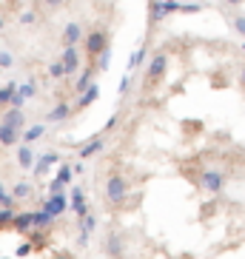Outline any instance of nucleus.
Returning a JSON list of instances; mask_svg holds the SVG:
<instances>
[{
	"label": "nucleus",
	"instance_id": "obj_24",
	"mask_svg": "<svg viewBox=\"0 0 245 259\" xmlns=\"http://www.w3.org/2000/svg\"><path fill=\"white\" fill-rule=\"evenodd\" d=\"M77 225H80V231H86V234H94V228H97V217L89 211L86 217H80V222H77Z\"/></svg>",
	"mask_w": 245,
	"mask_h": 259
},
{
	"label": "nucleus",
	"instance_id": "obj_27",
	"mask_svg": "<svg viewBox=\"0 0 245 259\" xmlns=\"http://www.w3.org/2000/svg\"><path fill=\"white\" fill-rule=\"evenodd\" d=\"M12 194H15V199H29L31 197V185L29 183H17L15 188H12Z\"/></svg>",
	"mask_w": 245,
	"mask_h": 259
},
{
	"label": "nucleus",
	"instance_id": "obj_1",
	"mask_svg": "<svg viewBox=\"0 0 245 259\" xmlns=\"http://www.w3.org/2000/svg\"><path fill=\"white\" fill-rule=\"evenodd\" d=\"M126 199H129V183H126V177H123L120 171H111V174L106 177V202L120 208Z\"/></svg>",
	"mask_w": 245,
	"mask_h": 259
},
{
	"label": "nucleus",
	"instance_id": "obj_30",
	"mask_svg": "<svg viewBox=\"0 0 245 259\" xmlns=\"http://www.w3.org/2000/svg\"><path fill=\"white\" fill-rule=\"evenodd\" d=\"M177 12L180 15H197V12H202V3H180Z\"/></svg>",
	"mask_w": 245,
	"mask_h": 259
},
{
	"label": "nucleus",
	"instance_id": "obj_32",
	"mask_svg": "<svg viewBox=\"0 0 245 259\" xmlns=\"http://www.w3.org/2000/svg\"><path fill=\"white\" fill-rule=\"evenodd\" d=\"M231 26H234V31H237L239 37H245V15H234L231 17Z\"/></svg>",
	"mask_w": 245,
	"mask_h": 259
},
{
	"label": "nucleus",
	"instance_id": "obj_41",
	"mask_svg": "<svg viewBox=\"0 0 245 259\" xmlns=\"http://www.w3.org/2000/svg\"><path fill=\"white\" fill-rule=\"evenodd\" d=\"M63 188H66V185L57 183V180H52V183H49V194H54V191H63Z\"/></svg>",
	"mask_w": 245,
	"mask_h": 259
},
{
	"label": "nucleus",
	"instance_id": "obj_7",
	"mask_svg": "<svg viewBox=\"0 0 245 259\" xmlns=\"http://www.w3.org/2000/svg\"><path fill=\"white\" fill-rule=\"evenodd\" d=\"M43 208L52 213L54 220H57L60 213H66L69 211V197H66V191H54V194H49V197L43 199Z\"/></svg>",
	"mask_w": 245,
	"mask_h": 259
},
{
	"label": "nucleus",
	"instance_id": "obj_10",
	"mask_svg": "<svg viewBox=\"0 0 245 259\" xmlns=\"http://www.w3.org/2000/svg\"><path fill=\"white\" fill-rule=\"evenodd\" d=\"M83 26L80 23H66V29H63V46H80L83 43Z\"/></svg>",
	"mask_w": 245,
	"mask_h": 259
},
{
	"label": "nucleus",
	"instance_id": "obj_42",
	"mask_svg": "<svg viewBox=\"0 0 245 259\" xmlns=\"http://www.w3.org/2000/svg\"><path fill=\"white\" fill-rule=\"evenodd\" d=\"M43 3H46L49 9H57V6H63V3H66V0H43Z\"/></svg>",
	"mask_w": 245,
	"mask_h": 259
},
{
	"label": "nucleus",
	"instance_id": "obj_39",
	"mask_svg": "<svg viewBox=\"0 0 245 259\" xmlns=\"http://www.w3.org/2000/svg\"><path fill=\"white\" fill-rule=\"evenodd\" d=\"M89 236H92V234H86V231H80V236H77V245H80V248H86V245H89Z\"/></svg>",
	"mask_w": 245,
	"mask_h": 259
},
{
	"label": "nucleus",
	"instance_id": "obj_22",
	"mask_svg": "<svg viewBox=\"0 0 245 259\" xmlns=\"http://www.w3.org/2000/svg\"><path fill=\"white\" fill-rule=\"evenodd\" d=\"M15 92H17V83L0 85V108H9V103H12V97H15Z\"/></svg>",
	"mask_w": 245,
	"mask_h": 259
},
{
	"label": "nucleus",
	"instance_id": "obj_47",
	"mask_svg": "<svg viewBox=\"0 0 245 259\" xmlns=\"http://www.w3.org/2000/svg\"><path fill=\"white\" fill-rule=\"evenodd\" d=\"M3 191H6V188H3V183H0V194H3Z\"/></svg>",
	"mask_w": 245,
	"mask_h": 259
},
{
	"label": "nucleus",
	"instance_id": "obj_20",
	"mask_svg": "<svg viewBox=\"0 0 245 259\" xmlns=\"http://www.w3.org/2000/svg\"><path fill=\"white\" fill-rule=\"evenodd\" d=\"M148 15H151V23H160V20H166V17H169V12H166V3H162V0H151V3H148Z\"/></svg>",
	"mask_w": 245,
	"mask_h": 259
},
{
	"label": "nucleus",
	"instance_id": "obj_43",
	"mask_svg": "<svg viewBox=\"0 0 245 259\" xmlns=\"http://www.w3.org/2000/svg\"><path fill=\"white\" fill-rule=\"evenodd\" d=\"M222 3H225V6H242L245 0H222Z\"/></svg>",
	"mask_w": 245,
	"mask_h": 259
},
{
	"label": "nucleus",
	"instance_id": "obj_29",
	"mask_svg": "<svg viewBox=\"0 0 245 259\" xmlns=\"http://www.w3.org/2000/svg\"><path fill=\"white\" fill-rule=\"evenodd\" d=\"M49 77H52V80H63V77H66V69H63L60 60L49 63Z\"/></svg>",
	"mask_w": 245,
	"mask_h": 259
},
{
	"label": "nucleus",
	"instance_id": "obj_38",
	"mask_svg": "<svg viewBox=\"0 0 245 259\" xmlns=\"http://www.w3.org/2000/svg\"><path fill=\"white\" fill-rule=\"evenodd\" d=\"M29 253H31V242H23L17 248V256H29Z\"/></svg>",
	"mask_w": 245,
	"mask_h": 259
},
{
	"label": "nucleus",
	"instance_id": "obj_31",
	"mask_svg": "<svg viewBox=\"0 0 245 259\" xmlns=\"http://www.w3.org/2000/svg\"><path fill=\"white\" fill-rule=\"evenodd\" d=\"M12 220H15V208H0V228L12 225Z\"/></svg>",
	"mask_w": 245,
	"mask_h": 259
},
{
	"label": "nucleus",
	"instance_id": "obj_11",
	"mask_svg": "<svg viewBox=\"0 0 245 259\" xmlns=\"http://www.w3.org/2000/svg\"><path fill=\"white\" fill-rule=\"evenodd\" d=\"M69 208L77 213V220L89 213V202H86V194L83 188H71V197H69Z\"/></svg>",
	"mask_w": 245,
	"mask_h": 259
},
{
	"label": "nucleus",
	"instance_id": "obj_19",
	"mask_svg": "<svg viewBox=\"0 0 245 259\" xmlns=\"http://www.w3.org/2000/svg\"><path fill=\"white\" fill-rule=\"evenodd\" d=\"M43 134H46V125H43V122H34V125H29L26 131H20V140L31 145V143H37Z\"/></svg>",
	"mask_w": 245,
	"mask_h": 259
},
{
	"label": "nucleus",
	"instance_id": "obj_15",
	"mask_svg": "<svg viewBox=\"0 0 245 259\" xmlns=\"http://www.w3.org/2000/svg\"><path fill=\"white\" fill-rule=\"evenodd\" d=\"M97 97H100V85H97V83H92L83 94H77V106H74V111H83V108H89Z\"/></svg>",
	"mask_w": 245,
	"mask_h": 259
},
{
	"label": "nucleus",
	"instance_id": "obj_16",
	"mask_svg": "<svg viewBox=\"0 0 245 259\" xmlns=\"http://www.w3.org/2000/svg\"><path fill=\"white\" fill-rule=\"evenodd\" d=\"M34 160H37V154H34V148H31L29 143H23L20 148H17V165L26 168V171H31V165H34Z\"/></svg>",
	"mask_w": 245,
	"mask_h": 259
},
{
	"label": "nucleus",
	"instance_id": "obj_13",
	"mask_svg": "<svg viewBox=\"0 0 245 259\" xmlns=\"http://www.w3.org/2000/svg\"><path fill=\"white\" fill-rule=\"evenodd\" d=\"M103 148H106V140H103V137H92L86 145H80L77 157H80V160H89V157H97Z\"/></svg>",
	"mask_w": 245,
	"mask_h": 259
},
{
	"label": "nucleus",
	"instance_id": "obj_48",
	"mask_svg": "<svg viewBox=\"0 0 245 259\" xmlns=\"http://www.w3.org/2000/svg\"><path fill=\"white\" fill-rule=\"evenodd\" d=\"M162 3H174V0H162Z\"/></svg>",
	"mask_w": 245,
	"mask_h": 259
},
{
	"label": "nucleus",
	"instance_id": "obj_3",
	"mask_svg": "<svg viewBox=\"0 0 245 259\" xmlns=\"http://www.w3.org/2000/svg\"><path fill=\"white\" fill-rule=\"evenodd\" d=\"M106 46H111V43H108V31L106 29H94V31H89V34H83V52H86L89 60H94V57H97Z\"/></svg>",
	"mask_w": 245,
	"mask_h": 259
},
{
	"label": "nucleus",
	"instance_id": "obj_36",
	"mask_svg": "<svg viewBox=\"0 0 245 259\" xmlns=\"http://www.w3.org/2000/svg\"><path fill=\"white\" fill-rule=\"evenodd\" d=\"M9 106H12V108H23L26 106V97L20 92H15V97H12V103H9Z\"/></svg>",
	"mask_w": 245,
	"mask_h": 259
},
{
	"label": "nucleus",
	"instance_id": "obj_5",
	"mask_svg": "<svg viewBox=\"0 0 245 259\" xmlns=\"http://www.w3.org/2000/svg\"><path fill=\"white\" fill-rule=\"evenodd\" d=\"M83 54H80V49L77 46H63V54H60V63H63V69H66V77L77 74V71L83 69Z\"/></svg>",
	"mask_w": 245,
	"mask_h": 259
},
{
	"label": "nucleus",
	"instance_id": "obj_40",
	"mask_svg": "<svg viewBox=\"0 0 245 259\" xmlns=\"http://www.w3.org/2000/svg\"><path fill=\"white\" fill-rule=\"evenodd\" d=\"M117 122H120V117H117V114H114V117H108V122H106V131H114V128H117Z\"/></svg>",
	"mask_w": 245,
	"mask_h": 259
},
{
	"label": "nucleus",
	"instance_id": "obj_46",
	"mask_svg": "<svg viewBox=\"0 0 245 259\" xmlns=\"http://www.w3.org/2000/svg\"><path fill=\"white\" fill-rule=\"evenodd\" d=\"M3 26H6V20H3V15H0V29H3Z\"/></svg>",
	"mask_w": 245,
	"mask_h": 259
},
{
	"label": "nucleus",
	"instance_id": "obj_44",
	"mask_svg": "<svg viewBox=\"0 0 245 259\" xmlns=\"http://www.w3.org/2000/svg\"><path fill=\"white\" fill-rule=\"evenodd\" d=\"M239 85L245 89V66H242V71H239Z\"/></svg>",
	"mask_w": 245,
	"mask_h": 259
},
{
	"label": "nucleus",
	"instance_id": "obj_26",
	"mask_svg": "<svg viewBox=\"0 0 245 259\" xmlns=\"http://www.w3.org/2000/svg\"><path fill=\"white\" fill-rule=\"evenodd\" d=\"M94 60H97V63H94V66H97V71H106L108 69V60H111V46H106L103 52L97 54V57H94Z\"/></svg>",
	"mask_w": 245,
	"mask_h": 259
},
{
	"label": "nucleus",
	"instance_id": "obj_6",
	"mask_svg": "<svg viewBox=\"0 0 245 259\" xmlns=\"http://www.w3.org/2000/svg\"><path fill=\"white\" fill-rule=\"evenodd\" d=\"M103 253L108 259H123L126 256V242H123V236L117 231H108L106 239H103Z\"/></svg>",
	"mask_w": 245,
	"mask_h": 259
},
{
	"label": "nucleus",
	"instance_id": "obj_45",
	"mask_svg": "<svg viewBox=\"0 0 245 259\" xmlns=\"http://www.w3.org/2000/svg\"><path fill=\"white\" fill-rule=\"evenodd\" d=\"M54 259H71V253H57Z\"/></svg>",
	"mask_w": 245,
	"mask_h": 259
},
{
	"label": "nucleus",
	"instance_id": "obj_25",
	"mask_svg": "<svg viewBox=\"0 0 245 259\" xmlns=\"http://www.w3.org/2000/svg\"><path fill=\"white\" fill-rule=\"evenodd\" d=\"M146 46H143V49H137V52H134V54H131V57H129V71H134V69H140V66H143V60H146Z\"/></svg>",
	"mask_w": 245,
	"mask_h": 259
},
{
	"label": "nucleus",
	"instance_id": "obj_4",
	"mask_svg": "<svg viewBox=\"0 0 245 259\" xmlns=\"http://www.w3.org/2000/svg\"><path fill=\"white\" fill-rule=\"evenodd\" d=\"M225 183H228V177L220 168H206L199 174V188H202V194H220L225 188Z\"/></svg>",
	"mask_w": 245,
	"mask_h": 259
},
{
	"label": "nucleus",
	"instance_id": "obj_18",
	"mask_svg": "<svg viewBox=\"0 0 245 259\" xmlns=\"http://www.w3.org/2000/svg\"><path fill=\"white\" fill-rule=\"evenodd\" d=\"M12 228L20 231V234H29L34 228V220H31V211H23V213H15V220H12Z\"/></svg>",
	"mask_w": 245,
	"mask_h": 259
},
{
	"label": "nucleus",
	"instance_id": "obj_34",
	"mask_svg": "<svg viewBox=\"0 0 245 259\" xmlns=\"http://www.w3.org/2000/svg\"><path fill=\"white\" fill-rule=\"evenodd\" d=\"M20 23H23V26H34V23H37V12H23V15H20Z\"/></svg>",
	"mask_w": 245,
	"mask_h": 259
},
{
	"label": "nucleus",
	"instance_id": "obj_33",
	"mask_svg": "<svg viewBox=\"0 0 245 259\" xmlns=\"http://www.w3.org/2000/svg\"><path fill=\"white\" fill-rule=\"evenodd\" d=\"M15 194H9V191H3V194H0V208H15Z\"/></svg>",
	"mask_w": 245,
	"mask_h": 259
},
{
	"label": "nucleus",
	"instance_id": "obj_12",
	"mask_svg": "<svg viewBox=\"0 0 245 259\" xmlns=\"http://www.w3.org/2000/svg\"><path fill=\"white\" fill-rule=\"evenodd\" d=\"M17 143H20V128L9 125V122H0V145L3 148H12Z\"/></svg>",
	"mask_w": 245,
	"mask_h": 259
},
{
	"label": "nucleus",
	"instance_id": "obj_21",
	"mask_svg": "<svg viewBox=\"0 0 245 259\" xmlns=\"http://www.w3.org/2000/svg\"><path fill=\"white\" fill-rule=\"evenodd\" d=\"M31 220H34V228H52V222H54V217L52 213L46 211V208H43V211H31Z\"/></svg>",
	"mask_w": 245,
	"mask_h": 259
},
{
	"label": "nucleus",
	"instance_id": "obj_49",
	"mask_svg": "<svg viewBox=\"0 0 245 259\" xmlns=\"http://www.w3.org/2000/svg\"><path fill=\"white\" fill-rule=\"evenodd\" d=\"M242 52H245V43H242Z\"/></svg>",
	"mask_w": 245,
	"mask_h": 259
},
{
	"label": "nucleus",
	"instance_id": "obj_37",
	"mask_svg": "<svg viewBox=\"0 0 245 259\" xmlns=\"http://www.w3.org/2000/svg\"><path fill=\"white\" fill-rule=\"evenodd\" d=\"M129 89H131V80H129V74L120 80V94H129Z\"/></svg>",
	"mask_w": 245,
	"mask_h": 259
},
{
	"label": "nucleus",
	"instance_id": "obj_8",
	"mask_svg": "<svg viewBox=\"0 0 245 259\" xmlns=\"http://www.w3.org/2000/svg\"><path fill=\"white\" fill-rule=\"evenodd\" d=\"M60 162V154L57 151H46V154H37V160H34V165H31V174L34 177H43L52 165H57Z\"/></svg>",
	"mask_w": 245,
	"mask_h": 259
},
{
	"label": "nucleus",
	"instance_id": "obj_9",
	"mask_svg": "<svg viewBox=\"0 0 245 259\" xmlns=\"http://www.w3.org/2000/svg\"><path fill=\"white\" fill-rule=\"evenodd\" d=\"M94 74H97V66L94 63H89V66H83L80 69V74H77V83H74V94H83L89 85L94 83Z\"/></svg>",
	"mask_w": 245,
	"mask_h": 259
},
{
	"label": "nucleus",
	"instance_id": "obj_35",
	"mask_svg": "<svg viewBox=\"0 0 245 259\" xmlns=\"http://www.w3.org/2000/svg\"><path fill=\"white\" fill-rule=\"evenodd\" d=\"M12 66H15V57L9 52H0V69H12Z\"/></svg>",
	"mask_w": 245,
	"mask_h": 259
},
{
	"label": "nucleus",
	"instance_id": "obj_14",
	"mask_svg": "<svg viewBox=\"0 0 245 259\" xmlns=\"http://www.w3.org/2000/svg\"><path fill=\"white\" fill-rule=\"evenodd\" d=\"M0 122H9V125H15V128L23 131V128H26V114H23V108H12V106H9L6 111H3V117H0Z\"/></svg>",
	"mask_w": 245,
	"mask_h": 259
},
{
	"label": "nucleus",
	"instance_id": "obj_28",
	"mask_svg": "<svg viewBox=\"0 0 245 259\" xmlns=\"http://www.w3.org/2000/svg\"><path fill=\"white\" fill-rule=\"evenodd\" d=\"M17 92L23 94L26 100H31V97H34V94H37V83H34V80H29V83H23V85L17 83Z\"/></svg>",
	"mask_w": 245,
	"mask_h": 259
},
{
	"label": "nucleus",
	"instance_id": "obj_23",
	"mask_svg": "<svg viewBox=\"0 0 245 259\" xmlns=\"http://www.w3.org/2000/svg\"><path fill=\"white\" fill-rule=\"evenodd\" d=\"M71 177H74V168L69 165V162H60V168H57V183H63V185H69L71 183Z\"/></svg>",
	"mask_w": 245,
	"mask_h": 259
},
{
	"label": "nucleus",
	"instance_id": "obj_2",
	"mask_svg": "<svg viewBox=\"0 0 245 259\" xmlns=\"http://www.w3.org/2000/svg\"><path fill=\"white\" fill-rule=\"evenodd\" d=\"M166 71H169V54L154 52L151 60H148V69H146V89H154L166 77Z\"/></svg>",
	"mask_w": 245,
	"mask_h": 259
},
{
	"label": "nucleus",
	"instance_id": "obj_17",
	"mask_svg": "<svg viewBox=\"0 0 245 259\" xmlns=\"http://www.w3.org/2000/svg\"><path fill=\"white\" fill-rule=\"evenodd\" d=\"M71 111H74V108H71L69 103H57V106H54L52 111L46 114V120L49 122H66L71 117Z\"/></svg>",
	"mask_w": 245,
	"mask_h": 259
}]
</instances>
